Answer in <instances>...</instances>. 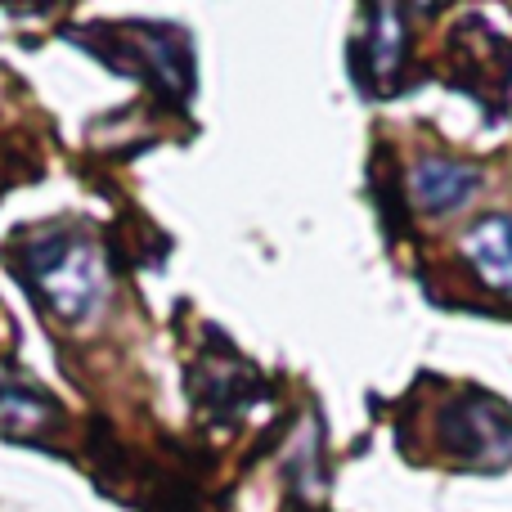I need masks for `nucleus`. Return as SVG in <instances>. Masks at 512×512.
I'll list each match as a JSON object with an SVG mask.
<instances>
[{
    "label": "nucleus",
    "instance_id": "obj_6",
    "mask_svg": "<svg viewBox=\"0 0 512 512\" xmlns=\"http://www.w3.org/2000/svg\"><path fill=\"white\" fill-rule=\"evenodd\" d=\"M54 427V405L41 396L36 387L14 382L0 369V436H14V441H41Z\"/></svg>",
    "mask_w": 512,
    "mask_h": 512
},
{
    "label": "nucleus",
    "instance_id": "obj_5",
    "mask_svg": "<svg viewBox=\"0 0 512 512\" xmlns=\"http://www.w3.org/2000/svg\"><path fill=\"white\" fill-rule=\"evenodd\" d=\"M463 261L481 288L512 297V212H495L463 234Z\"/></svg>",
    "mask_w": 512,
    "mask_h": 512
},
{
    "label": "nucleus",
    "instance_id": "obj_3",
    "mask_svg": "<svg viewBox=\"0 0 512 512\" xmlns=\"http://www.w3.org/2000/svg\"><path fill=\"white\" fill-rule=\"evenodd\" d=\"M369 32L355 45V77L369 95L396 90V72L405 63V9H369Z\"/></svg>",
    "mask_w": 512,
    "mask_h": 512
},
{
    "label": "nucleus",
    "instance_id": "obj_2",
    "mask_svg": "<svg viewBox=\"0 0 512 512\" xmlns=\"http://www.w3.org/2000/svg\"><path fill=\"white\" fill-rule=\"evenodd\" d=\"M32 283L45 297V306L63 324H86L104 310L108 297V270L99 261L95 243H45L32 252Z\"/></svg>",
    "mask_w": 512,
    "mask_h": 512
},
{
    "label": "nucleus",
    "instance_id": "obj_1",
    "mask_svg": "<svg viewBox=\"0 0 512 512\" xmlns=\"http://www.w3.org/2000/svg\"><path fill=\"white\" fill-rule=\"evenodd\" d=\"M427 423H432V450L454 468L499 472L512 463V405L495 391H445Z\"/></svg>",
    "mask_w": 512,
    "mask_h": 512
},
{
    "label": "nucleus",
    "instance_id": "obj_4",
    "mask_svg": "<svg viewBox=\"0 0 512 512\" xmlns=\"http://www.w3.org/2000/svg\"><path fill=\"white\" fill-rule=\"evenodd\" d=\"M409 198L423 216H450L463 203H472L481 189V171L454 158H418L409 171Z\"/></svg>",
    "mask_w": 512,
    "mask_h": 512
}]
</instances>
